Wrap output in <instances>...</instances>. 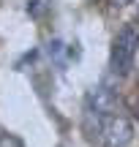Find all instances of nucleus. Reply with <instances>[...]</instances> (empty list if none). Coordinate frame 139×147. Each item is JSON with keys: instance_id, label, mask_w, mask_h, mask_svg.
<instances>
[{"instance_id": "1", "label": "nucleus", "mask_w": 139, "mask_h": 147, "mask_svg": "<svg viewBox=\"0 0 139 147\" xmlns=\"http://www.w3.org/2000/svg\"><path fill=\"white\" fill-rule=\"evenodd\" d=\"M136 49H139V27L136 25H126L112 41V55H109L112 71L115 74H128L131 65H134Z\"/></svg>"}, {"instance_id": "2", "label": "nucleus", "mask_w": 139, "mask_h": 147, "mask_svg": "<svg viewBox=\"0 0 139 147\" xmlns=\"http://www.w3.org/2000/svg\"><path fill=\"white\" fill-rule=\"evenodd\" d=\"M96 136L104 147H126L134 136V125L126 120L123 115H109V117H98V128Z\"/></svg>"}, {"instance_id": "3", "label": "nucleus", "mask_w": 139, "mask_h": 147, "mask_svg": "<svg viewBox=\"0 0 139 147\" xmlns=\"http://www.w3.org/2000/svg\"><path fill=\"white\" fill-rule=\"evenodd\" d=\"M85 104H87V112H93V115H98V117L117 115V109H120L117 95H115L112 90H107V87H93V90H87Z\"/></svg>"}, {"instance_id": "4", "label": "nucleus", "mask_w": 139, "mask_h": 147, "mask_svg": "<svg viewBox=\"0 0 139 147\" xmlns=\"http://www.w3.org/2000/svg\"><path fill=\"white\" fill-rule=\"evenodd\" d=\"M63 52H65V47H63V41H49V57H55L57 63H63Z\"/></svg>"}, {"instance_id": "5", "label": "nucleus", "mask_w": 139, "mask_h": 147, "mask_svg": "<svg viewBox=\"0 0 139 147\" xmlns=\"http://www.w3.org/2000/svg\"><path fill=\"white\" fill-rule=\"evenodd\" d=\"M27 14L41 16L44 14V0H27Z\"/></svg>"}, {"instance_id": "6", "label": "nucleus", "mask_w": 139, "mask_h": 147, "mask_svg": "<svg viewBox=\"0 0 139 147\" xmlns=\"http://www.w3.org/2000/svg\"><path fill=\"white\" fill-rule=\"evenodd\" d=\"M0 147H22V142L11 134H0Z\"/></svg>"}, {"instance_id": "7", "label": "nucleus", "mask_w": 139, "mask_h": 147, "mask_svg": "<svg viewBox=\"0 0 139 147\" xmlns=\"http://www.w3.org/2000/svg\"><path fill=\"white\" fill-rule=\"evenodd\" d=\"M115 3H117V5H126V3H131V0H115Z\"/></svg>"}, {"instance_id": "8", "label": "nucleus", "mask_w": 139, "mask_h": 147, "mask_svg": "<svg viewBox=\"0 0 139 147\" xmlns=\"http://www.w3.org/2000/svg\"><path fill=\"white\" fill-rule=\"evenodd\" d=\"M60 147H63V144H60Z\"/></svg>"}]
</instances>
